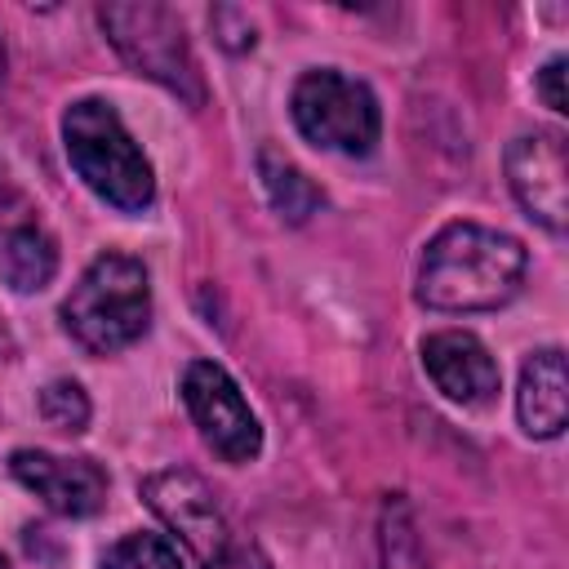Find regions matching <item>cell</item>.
<instances>
[{
  "label": "cell",
  "instance_id": "obj_1",
  "mask_svg": "<svg viewBox=\"0 0 569 569\" xmlns=\"http://www.w3.org/2000/svg\"><path fill=\"white\" fill-rule=\"evenodd\" d=\"M525 280V244L480 222H449L418 267V302L436 311H493Z\"/></svg>",
  "mask_w": 569,
  "mask_h": 569
},
{
  "label": "cell",
  "instance_id": "obj_2",
  "mask_svg": "<svg viewBox=\"0 0 569 569\" xmlns=\"http://www.w3.org/2000/svg\"><path fill=\"white\" fill-rule=\"evenodd\" d=\"M62 147L71 169L84 178L93 196L124 213H142L156 196V173L120 111L102 98H80L62 111Z\"/></svg>",
  "mask_w": 569,
  "mask_h": 569
},
{
  "label": "cell",
  "instance_id": "obj_3",
  "mask_svg": "<svg viewBox=\"0 0 569 569\" xmlns=\"http://www.w3.org/2000/svg\"><path fill=\"white\" fill-rule=\"evenodd\" d=\"M62 325L93 356H111L138 342L151 325L147 267L129 253H98L71 284L62 302Z\"/></svg>",
  "mask_w": 569,
  "mask_h": 569
},
{
  "label": "cell",
  "instance_id": "obj_4",
  "mask_svg": "<svg viewBox=\"0 0 569 569\" xmlns=\"http://www.w3.org/2000/svg\"><path fill=\"white\" fill-rule=\"evenodd\" d=\"M98 22L107 31V40L116 44V53L142 71L147 80L164 84L169 93H178L182 102L200 107L204 102V80L196 67V53L187 44V31L178 22L173 9L156 4V0H133V4H102Z\"/></svg>",
  "mask_w": 569,
  "mask_h": 569
},
{
  "label": "cell",
  "instance_id": "obj_5",
  "mask_svg": "<svg viewBox=\"0 0 569 569\" xmlns=\"http://www.w3.org/2000/svg\"><path fill=\"white\" fill-rule=\"evenodd\" d=\"M289 107H293V124L307 142H316L325 151H342V156H365L382 129L378 98L369 93V84L351 80L333 67L307 71L293 84Z\"/></svg>",
  "mask_w": 569,
  "mask_h": 569
},
{
  "label": "cell",
  "instance_id": "obj_6",
  "mask_svg": "<svg viewBox=\"0 0 569 569\" xmlns=\"http://www.w3.org/2000/svg\"><path fill=\"white\" fill-rule=\"evenodd\" d=\"M182 400L191 422L200 427L204 445L227 458V462H249L262 449V427L249 409V400L240 396V387L231 382V373L213 360H191L182 373Z\"/></svg>",
  "mask_w": 569,
  "mask_h": 569
},
{
  "label": "cell",
  "instance_id": "obj_7",
  "mask_svg": "<svg viewBox=\"0 0 569 569\" xmlns=\"http://www.w3.org/2000/svg\"><path fill=\"white\" fill-rule=\"evenodd\" d=\"M142 498L147 507L178 533V542L200 560V565H213L227 542H231V529H227V516L213 498V489L196 476V471H182V467H169V471H156L142 480Z\"/></svg>",
  "mask_w": 569,
  "mask_h": 569
},
{
  "label": "cell",
  "instance_id": "obj_8",
  "mask_svg": "<svg viewBox=\"0 0 569 569\" xmlns=\"http://www.w3.org/2000/svg\"><path fill=\"white\" fill-rule=\"evenodd\" d=\"M507 182L533 222H542L556 236L565 231V222H569V160H565V138L556 129L520 133L507 147Z\"/></svg>",
  "mask_w": 569,
  "mask_h": 569
},
{
  "label": "cell",
  "instance_id": "obj_9",
  "mask_svg": "<svg viewBox=\"0 0 569 569\" xmlns=\"http://www.w3.org/2000/svg\"><path fill=\"white\" fill-rule=\"evenodd\" d=\"M9 471L58 516H93L107 502V471L93 458H62L49 449H18Z\"/></svg>",
  "mask_w": 569,
  "mask_h": 569
},
{
  "label": "cell",
  "instance_id": "obj_10",
  "mask_svg": "<svg viewBox=\"0 0 569 569\" xmlns=\"http://www.w3.org/2000/svg\"><path fill=\"white\" fill-rule=\"evenodd\" d=\"M422 369L458 405H485L498 391V365L489 347L467 329H440L422 338Z\"/></svg>",
  "mask_w": 569,
  "mask_h": 569
},
{
  "label": "cell",
  "instance_id": "obj_11",
  "mask_svg": "<svg viewBox=\"0 0 569 569\" xmlns=\"http://www.w3.org/2000/svg\"><path fill=\"white\" fill-rule=\"evenodd\" d=\"M516 413L520 427L538 440H551L569 422V378H565V356L556 347L533 351L520 369V391H516Z\"/></svg>",
  "mask_w": 569,
  "mask_h": 569
},
{
  "label": "cell",
  "instance_id": "obj_12",
  "mask_svg": "<svg viewBox=\"0 0 569 569\" xmlns=\"http://www.w3.org/2000/svg\"><path fill=\"white\" fill-rule=\"evenodd\" d=\"M58 271V244L49 231H40L36 222L9 231L0 240V280L13 289V293H36L53 280Z\"/></svg>",
  "mask_w": 569,
  "mask_h": 569
},
{
  "label": "cell",
  "instance_id": "obj_13",
  "mask_svg": "<svg viewBox=\"0 0 569 569\" xmlns=\"http://www.w3.org/2000/svg\"><path fill=\"white\" fill-rule=\"evenodd\" d=\"M258 173H262V187H267V200L280 218L289 222H307L316 209H320V187L293 164L284 160L276 147H262L258 151Z\"/></svg>",
  "mask_w": 569,
  "mask_h": 569
},
{
  "label": "cell",
  "instance_id": "obj_14",
  "mask_svg": "<svg viewBox=\"0 0 569 569\" xmlns=\"http://www.w3.org/2000/svg\"><path fill=\"white\" fill-rule=\"evenodd\" d=\"M378 542H382V569H431L427 556H422L418 525H413V511H409L405 498H391L382 507Z\"/></svg>",
  "mask_w": 569,
  "mask_h": 569
},
{
  "label": "cell",
  "instance_id": "obj_15",
  "mask_svg": "<svg viewBox=\"0 0 569 569\" xmlns=\"http://www.w3.org/2000/svg\"><path fill=\"white\" fill-rule=\"evenodd\" d=\"M102 569H187L178 547L160 533H129L120 538L107 556H102Z\"/></svg>",
  "mask_w": 569,
  "mask_h": 569
},
{
  "label": "cell",
  "instance_id": "obj_16",
  "mask_svg": "<svg viewBox=\"0 0 569 569\" xmlns=\"http://www.w3.org/2000/svg\"><path fill=\"white\" fill-rule=\"evenodd\" d=\"M40 418L49 427H58V431H84V422H89V396L80 391V382L58 378V382H49L40 391Z\"/></svg>",
  "mask_w": 569,
  "mask_h": 569
},
{
  "label": "cell",
  "instance_id": "obj_17",
  "mask_svg": "<svg viewBox=\"0 0 569 569\" xmlns=\"http://www.w3.org/2000/svg\"><path fill=\"white\" fill-rule=\"evenodd\" d=\"M209 22H213V31H218V44H222V49H231V53L253 49V22H249L240 9L222 4V9H213V13H209Z\"/></svg>",
  "mask_w": 569,
  "mask_h": 569
},
{
  "label": "cell",
  "instance_id": "obj_18",
  "mask_svg": "<svg viewBox=\"0 0 569 569\" xmlns=\"http://www.w3.org/2000/svg\"><path fill=\"white\" fill-rule=\"evenodd\" d=\"M565 58H551L542 71H538V93H542V102L551 107V111H569V98H565Z\"/></svg>",
  "mask_w": 569,
  "mask_h": 569
},
{
  "label": "cell",
  "instance_id": "obj_19",
  "mask_svg": "<svg viewBox=\"0 0 569 569\" xmlns=\"http://www.w3.org/2000/svg\"><path fill=\"white\" fill-rule=\"evenodd\" d=\"M31 218H27V196L9 182V178H0V236H9V231H18V227H27Z\"/></svg>",
  "mask_w": 569,
  "mask_h": 569
},
{
  "label": "cell",
  "instance_id": "obj_20",
  "mask_svg": "<svg viewBox=\"0 0 569 569\" xmlns=\"http://www.w3.org/2000/svg\"><path fill=\"white\" fill-rule=\"evenodd\" d=\"M204 569H271V565H267V556H262L253 542H236V538H231L227 551H222L213 565H204Z\"/></svg>",
  "mask_w": 569,
  "mask_h": 569
},
{
  "label": "cell",
  "instance_id": "obj_21",
  "mask_svg": "<svg viewBox=\"0 0 569 569\" xmlns=\"http://www.w3.org/2000/svg\"><path fill=\"white\" fill-rule=\"evenodd\" d=\"M0 76H4V44H0Z\"/></svg>",
  "mask_w": 569,
  "mask_h": 569
},
{
  "label": "cell",
  "instance_id": "obj_22",
  "mask_svg": "<svg viewBox=\"0 0 569 569\" xmlns=\"http://www.w3.org/2000/svg\"><path fill=\"white\" fill-rule=\"evenodd\" d=\"M0 569H9V560H4V556H0Z\"/></svg>",
  "mask_w": 569,
  "mask_h": 569
}]
</instances>
